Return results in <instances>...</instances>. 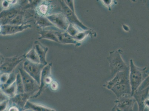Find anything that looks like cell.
Instances as JSON below:
<instances>
[{
    "instance_id": "6da1fadb",
    "label": "cell",
    "mask_w": 149,
    "mask_h": 111,
    "mask_svg": "<svg viewBox=\"0 0 149 111\" xmlns=\"http://www.w3.org/2000/svg\"><path fill=\"white\" fill-rule=\"evenodd\" d=\"M129 71L130 68L118 73L112 79L107 82L103 86L112 92L116 98L127 95H132Z\"/></svg>"
},
{
    "instance_id": "7a4b0ae2",
    "label": "cell",
    "mask_w": 149,
    "mask_h": 111,
    "mask_svg": "<svg viewBox=\"0 0 149 111\" xmlns=\"http://www.w3.org/2000/svg\"><path fill=\"white\" fill-rule=\"evenodd\" d=\"M129 67V79L132 96L146 78L144 75L146 68L137 67L135 65L132 59L130 60Z\"/></svg>"
},
{
    "instance_id": "3957f363",
    "label": "cell",
    "mask_w": 149,
    "mask_h": 111,
    "mask_svg": "<svg viewBox=\"0 0 149 111\" xmlns=\"http://www.w3.org/2000/svg\"><path fill=\"white\" fill-rule=\"evenodd\" d=\"M122 53L123 51L121 49L109 52L107 59L112 76H114L118 73L128 69L130 68L123 60L122 57Z\"/></svg>"
},
{
    "instance_id": "277c9868",
    "label": "cell",
    "mask_w": 149,
    "mask_h": 111,
    "mask_svg": "<svg viewBox=\"0 0 149 111\" xmlns=\"http://www.w3.org/2000/svg\"><path fill=\"white\" fill-rule=\"evenodd\" d=\"M136 101L132 95L116 98L112 111H133Z\"/></svg>"
},
{
    "instance_id": "5b68a950",
    "label": "cell",
    "mask_w": 149,
    "mask_h": 111,
    "mask_svg": "<svg viewBox=\"0 0 149 111\" xmlns=\"http://www.w3.org/2000/svg\"><path fill=\"white\" fill-rule=\"evenodd\" d=\"M24 84V92L31 95L40 90V85L23 68H19Z\"/></svg>"
},
{
    "instance_id": "8992f818",
    "label": "cell",
    "mask_w": 149,
    "mask_h": 111,
    "mask_svg": "<svg viewBox=\"0 0 149 111\" xmlns=\"http://www.w3.org/2000/svg\"><path fill=\"white\" fill-rule=\"evenodd\" d=\"M46 65L41 63H33L28 60L24 62L23 69L40 85L42 71Z\"/></svg>"
},
{
    "instance_id": "52a82bcc",
    "label": "cell",
    "mask_w": 149,
    "mask_h": 111,
    "mask_svg": "<svg viewBox=\"0 0 149 111\" xmlns=\"http://www.w3.org/2000/svg\"><path fill=\"white\" fill-rule=\"evenodd\" d=\"M1 72L9 74L26 57L25 54L19 56L6 58H2L1 56Z\"/></svg>"
},
{
    "instance_id": "ba28073f",
    "label": "cell",
    "mask_w": 149,
    "mask_h": 111,
    "mask_svg": "<svg viewBox=\"0 0 149 111\" xmlns=\"http://www.w3.org/2000/svg\"><path fill=\"white\" fill-rule=\"evenodd\" d=\"M61 5L62 10L63 13L66 16V18L68 20L70 24H73L79 28L83 31H88L89 29V28L86 26L84 25L81 21H80L78 17H77L75 12L70 10V8L66 4L64 1H60Z\"/></svg>"
},
{
    "instance_id": "9c48e42d",
    "label": "cell",
    "mask_w": 149,
    "mask_h": 111,
    "mask_svg": "<svg viewBox=\"0 0 149 111\" xmlns=\"http://www.w3.org/2000/svg\"><path fill=\"white\" fill-rule=\"evenodd\" d=\"M47 17L55 26L63 31H67L70 24L66 16L63 13H56L49 15Z\"/></svg>"
},
{
    "instance_id": "30bf717a",
    "label": "cell",
    "mask_w": 149,
    "mask_h": 111,
    "mask_svg": "<svg viewBox=\"0 0 149 111\" xmlns=\"http://www.w3.org/2000/svg\"><path fill=\"white\" fill-rule=\"evenodd\" d=\"M30 25H1V35H13L22 32L25 30L31 28Z\"/></svg>"
},
{
    "instance_id": "8fae6325",
    "label": "cell",
    "mask_w": 149,
    "mask_h": 111,
    "mask_svg": "<svg viewBox=\"0 0 149 111\" xmlns=\"http://www.w3.org/2000/svg\"><path fill=\"white\" fill-rule=\"evenodd\" d=\"M21 9L20 8H11L4 10L1 13V25L8 24L12 20L21 13Z\"/></svg>"
},
{
    "instance_id": "7c38bea8",
    "label": "cell",
    "mask_w": 149,
    "mask_h": 111,
    "mask_svg": "<svg viewBox=\"0 0 149 111\" xmlns=\"http://www.w3.org/2000/svg\"><path fill=\"white\" fill-rule=\"evenodd\" d=\"M139 106V111L144 110V103L149 96V87L141 90H137L132 95Z\"/></svg>"
},
{
    "instance_id": "4fadbf2b",
    "label": "cell",
    "mask_w": 149,
    "mask_h": 111,
    "mask_svg": "<svg viewBox=\"0 0 149 111\" xmlns=\"http://www.w3.org/2000/svg\"><path fill=\"white\" fill-rule=\"evenodd\" d=\"M52 63L47 65L45 66L42 71L40 87L39 90H42L46 85L51 84L52 82V78L51 76V69ZM38 92V93H39Z\"/></svg>"
},
{
    "instance_id": "5bb4252c",
    "label": "cell",
    "mask_w": 149,
    "mask_h": 111,
    "mask_svg": "<svg viewBox=\"0 0 149 111\" xmlns=\"http://www.w3.org/2000/svg\"><path fill=\"white\" fill-rule=\"evenodd\" d=\"M59 43L63 44H72L76 45H80L79 43L74 40V38L66 32L55 31Z\"/></svg>"
},
{
    "instance_id": "9a60e30c",
    "label": "cell",
    "mask_w": 149,
    "mask_h": 111,
    "mask_svg": "<svg viewBox=\"0 0 149 111\" xmlns=\"http://www.w3.org/2000/svg\"><path fill=\"white\" fill-rule=\"evenodd\" d=\"M34 46V47L40 58V63L45 65H48V63L46 60V55L48 51V47L45 46L40 42L37 40L35 41Z\"/></svg>"
},
{
    "instance_id": "2e32d148",
    "label": "cell",
    "mask_w": 149,
    "mask_h": 111,
    "mask_svg": "<svg viewBox=\"0 0 149 111\" xmlns=\"http://www.w3.org/2000/svg\"><path fill=\"white\" fill-rule=\"evenodd\" d=\"M30 95L27 93H23L19 94L13 97L12 100L13 102L21 108L24 107L28 101Z\"/></svg>"
},
{
    "instance_id": "e0dca14e",
    "label": "cell",
    "mask_w": 149,
    "mask_h": 111,
    "mask_svg": "<svg viewBox=\"0 0 149 111\" xmlns=\"http://www.w3.org/2000/svg\"><path fill=\"white\" fill-rule=\"evenodd\" d=\"M39 34L40 36L39 39H48L59 43L55 31L43 30L39 32Z\"/></svg>"
},
{
    "instance_id": "ac0fdd59",
    "label": "cell",
    "mask_w": 149,
    "mask_h": 111,
    "mask_svg": "<svg viewBox=\"0 0 149 111\" xmlns=\"http://www.w3.org/2000/svg\"><path fill=\"white\" fill-rule=\"evenodd\" d=\"M24 108L25 109H31L33 111H56L55 110L38 105L28 101H27Z\"/></svg>"
},
{
    "instance_id": "d6986e66",
    "label": "cell",
    "mask_w": 149,
    "mask_h": 111,
    "mask_svg": "<svg viewBox=\"0 0 149 111\" xmlns=\"http://www.w3.org/2000/svg\"><path fill=\"white\" fill-rule=\"evenodd\" d=\"M26 58L28 60L36 63H40V58L34 47L25 54Z\"/></svg>"
},
{
    "instance_id": "ffe728a7",
    "label": "cell",
    "mask_w": 149,
    "mask_h": 111,
    "mask_svg": "<svg viewBox=\"0 0 149 111\" xmlns=\"http://www.w3.org/2000/svg\"><path fill=\"white\" fill-rule=\"evenodd\" d=\"M36 24L38 27L42 28L47 27L55 26L47 17L40 16L36 17Z\"/></svg>"
},
{
    "instance_id": "44dd1931",
    "label": "cell",
    "mask_w": 149,
    "mask_h": 111,
    "mask_svg": "<svg viewBox=\"0 0 149 111\" xmlns=\"http://www.w3.org/2000/svg\"><path fill=\"white\" fill-rule=\"evenodd\" d=\"M15 81L17 85V93L18 94H21L25 92L22 78L20 73H18L17 74Z\"/></svg>"
},
{
    "instance_id": "7402d4cb",
    "label": "cell",
    "mask_w": 149,
    "mask_h": 111,
    "mask_svg": "<svg viewBox=\"0 0 149 111\" xmlns=\"http://www.w3.org/2000/svg\"><path fill=\"white\" fill-rule=\"evenodd\" d=\"M16 81V80H15ZM17 90V85L16 81L12 84L3 89V92L5 94L10 96H13L15 95Z\"/></svg>"
},
{
    "instance_id": "603a6c76",
    "label": "cell",
    "mask_w": 149,
    "mask_h": 111,
    "mask_svg": "<svg viewBox=\"0 0 149 111\" xmlns=\"http://www.w3.org/2000/svg\"><path fill=\"white\" fill-rule=\"evenodd\" d=\"M76 26L70 24L67 31H66L69 35L73 37H74L77 34L81 32V31H79V29Z\"/></svg>"
},
{
    "instance_id": "cb8c5ba5",
    "label": "cell",
    "mask_w": 149,
    "mask_h": 111,
    "mask_svg": "<svg viewBox=\"0 0 149 111\" xmlns=\"http://www.w3.org/2000/svg\"><path fill=\"white\" fill-rule=\"evenodd\" d=\"M90 31L89 29L88 31H81L73 38L74 40L78 42L81 41L89 34L90 33Z\"/></svg>"
},
{
    "instance_id": "d4e9b609",
    "label": "cell",
    "mask_w": 149,
    "mask_h": 111,
    "mask_svg": "<svg viewBox=\"0 0 149 111\" xmlns=\"http://www.w3.org/2000/svg\"><path fill=\"white\" fill-rule=\"evenodd\" d=\"M38 10L42 15H46L48 13L49 10V6L45 3L40 4L39 5Z\"/></svg>"
},
{
    "instance_id": "484cf974",
    "label": "cell",
    "mask_w": 149,
    "mask_h": 111,
    "mask_svg": "<svg viewBox=\"0 0 149 111\" xmlns=\"http://www.w3.org/2000/svg\"><path fill=\"white\" fill-rule=\"evenodd\" d=\"M149 87V75L145 78L137 90H141Z\"/></svg>"
},
{
    "instance_id": "4316f807",
    "label": "cell",
    "mask_w": 149,
    "mask_h": 111,
    "mask_svg": "<svg viewBox=\"0 0 149 111\" xmlns=\"http://www.w3.org/2000/svg\"><path fill=\"white\" fill-rule=\"evenodd\" d=\"M10 77V75L9 74H6L4 73L1 75V82L2 84H5L8 80L9 78Z\"/></svg>"
},
{
    "instance_id": "83f0119b",
    "label": "cell",
    "mask_w": 149,
    "mask_h": 111,
    "mask_svg": "<svg viewBox=\"0 0 149 111\" xmlns=\"http://www.w3.org/2000/svg\"><path fill=\"white\" fill-rule=\"evenodd\" d=\"M70 10L75 12V9H74V1H64Z\"/></svg>"
},
{
    "instance_id": "f1b7e54d",
    "label": "cell",
    "mask_w": 149,
    "mask_h": 111,
    "mask_svg": "<svg viewBox=\"0 0 149 111\" xmlns=\"http://www.w3.org/2000/svg\"><path fill=\"white\" fill-rule=\"evenodd\" d=\"M58 84L56 81H53L51 84V87L52 90H56L58 88Z\"/></svg>"
},
{
    "instance_id": "f546056e",
    "label": "cell",
    "mask_w": 149,
    "mask_h": 111,
    "mask_svg": "<svg viewBox=\"0 0 149 111\" xmlns=\"http://www.w3.org/2000/svg\"><path fill=\"white\" fill-rule=\"evenodd\" d=\"M8 104V101H5L1 104V111L4 110L6 108Z\"/></svg>"
},
{
    "instance_id": "4dcf8cb0",
    "label": "cell",
    "mask_w": 149,
    "mask_h": 111,
    "mask_svg": "<svg viewBox=\"0 0 149 111\" xmlns=\"http://www.w3.org/2000/svg\"><path fill=\"white\" fill-rule=\"evenodd\" d=\"M10 4L8 1H3L2 3V6L4 8H8Z\"/></svg>"
},
{
    "instance_id": "1f68e13d",
    "label": "cell",
    "mask_w": 149,
    "mask_h": 111,
    "mask_svg": "<svg viewBox=\"0 0 149 111\" xmlns=\"http://www.w3.org/2000/svg\"><path fill=\"white\" fill-rule=\"evenodd\" d=\"M144 107L145 108H148L149 109V96L146 99L144 103Z\"/></svg>"
},
{
    "instance_id": "d6a6232c",
    "label": "cell",
    "mask_w": 149,
    "mask_h": 111,
    "mask_svg": "<svg viewBox=\"0 0 149 111\" xmlns=\"http://www.w3.org/2000/svg\"><path fill=\"white\" fill-rule=\"evenodd\" d=\"M104 3V5H105V6L109 7V6H110L111 5H112V1H102Z\"/></svg>"
},
{
    "instance_id": "836d02e7",
    "label": "cell",
    "mask_w": 149,
    "mask_h": 111,
    "mask_svg": "<svg viewBox=\"0 0 149 111\" xmlns=\"http://www.w3.org/2000/svg\"><path fill=\"white\" fill-rule=\"evenodd\" d=\"M9 111H19V110L15 107H12L9 109Z\"/></svg>"
},
{
    "instance_id": "e575fe53",
    "label": "cell",
    "mask_w": 149,
    "mask_h": 111,
    "mask_svg": "<svg viewBox=\"0 0 149 111\" xmlns=\"http://www.w3.org/2000/svg\"></svg>"
}]
</instances>
